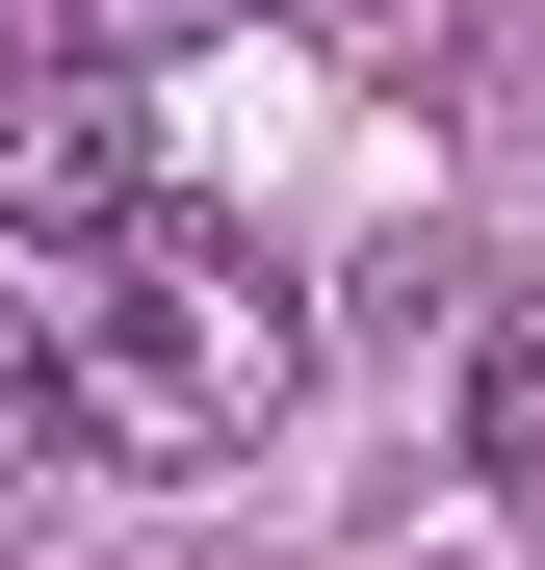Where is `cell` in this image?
Segmentation results:
<instances>
[{
	"label": "cell",
	"instance_id": "cell-2",
	"mask_svg": "<svg viewBox=\"0 0 545 570\" xmlns=\"http://www.w3.org/2000/svg\"><path fill=\"white\" fill-rule=\"evenodd\" d=\"M130 208H182V181H156V78L27 52V78H0V234H27V259H105Z\"/></svg>",
	"mask_w": 545,
	"mask_h": 570
},
{
	"label": "cell",
	"instance_id": "cell-6",
	"mask_svg": "<svg viewBox=\"0 0 545 570\" xmlns=\"http://www.w3.org/2000/svg\"><path fill=\"white\" fill-rule=\"evenodd\" d=\"M130 27H182V0H78V52H105V78H130Z\"/></svg>",
	"mask_w": 545,
	"mask_h": 570
},
{
	"label": "cell",
	"instance_id": "cell-4",
	"mask_svg": "<svg viewBox=\"0 0 545 570\" xmlns=\"http://www.w3.org/2000/svg\"><path fill=\"white\" fill-rule=\"evenodd\" d=\"M78 466V390H52V312H0V493H52Z\"/></svg>",
	"mask_w": 545,
	"mask_h": 570
},
{
	"label": "cell",
	"instance_id": "cell-5",
	"mask_svg": "<svg viewBox=\"0 0 545 570\" xmlns=\"http://www.w3.org/2000/svg\"><path fill=\"white\" fill-rule=\"evenodd\" d=\"M260 27H312V52H416L441 0H260Z\"/></svg>",
	"mask_w": 545,
	"mask_h": 570
},
{
	"label": "cell",
	"instance_id": "cell-3",
	"mask_svg": "<svg viewBox=\"0 0 545 570\" xmlns=\"http://www.w3.org/2000/svg\"><path fill=\"white\" fill-rule=\"evenodd\" d=\"M468 493H519V519H545V312H494V337H468Z\"/></svg>",
	"mask_w": 545,
	"mask_h": 570
},
{
	"label": "cell",
	"instance_id": "cell-1",
	"mask_svg": "<svg viewBox=\"0 0 545 570\" xmlns=\"http://www.w3.org/2000/svg\"><path fill=\"white\" fill-rule=\"evenodd\" d=\"M52 390H78V441H130V466H260L312 415V285L260 234H208V208H130L105 259L52 285Z\"/></svg>",
	"mask_w": 545,
	"mask_h": 570
}]
</instances>
